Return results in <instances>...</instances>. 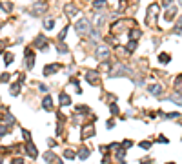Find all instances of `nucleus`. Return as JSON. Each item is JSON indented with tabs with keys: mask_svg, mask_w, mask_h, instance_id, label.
<instances>
[{
	"mask_svg": "<svg viewBox=\"0 0 182 164\" xmlns=\"http://www.w3.org/2000/svg\"><path fill=\"white\" fill-rule=\"evenodd\" d=\"M127 27H135V20L133 18H122V20H118L115 22V24L111 26V35H120V33H124V31Z\"/></svg>",
	"mask_w": 182,
	"mask_h": 164,
	"instance_id": "nucleus-1",
	"label": "nucleus"
},
{
	"mask_svg": "<svg viewBox=\"0 0 182 164\" xmlns=\"http://www.w3.org/2000/svg\"><path fill=\"white\" fill-rule=\"evenodd\" d=\"M157 15H158V4H151L146 11V26L157 27Z\"/></svg>",
	"mask_w": 182,
	"mask_h": 164,
	"instance_id": "nucleus-2",
	"label": "nucleus"
},
{
	"mask_svg": "<svg viewBox=\"0 0 182 164\" xmlns=\"http://www.w3.org/2000/svg\"><path fill=\"white\" fill-rule=\"evenodd\" d=\"M75 31H77L80 37H86V35H89L91 31H93V27H91V22L87 18H80L77 24H75Z\"/></svg>",
	"mask_w": 182,
	"mask_h": 164,
	"instance_id": "nucleus-3",
	"label": "nucleus"
},
{
	"mask_svg": "<svg viewBox=\"0 0 182 164\" xmlns=\"http://www.w3.org/2000/svg\"><path fill=\"white\" fill-rule=\"evenodd\" d=\"M46 7H48V6H46V2H36V4L31 7V15H33V17H40V15L46 11Z\"/></svg>",
	"mask_w": 182,
	"mask_h": 164,
	"instance_id": "nucleus-4",
	"label": "nucleus"
},
{
	"mask_svg": "<svg viewBox=\"0 0 182 164\" xmlns=\"http://www.w3.org/2000/svg\"><path fill=\"white\" fill-rule=\"evenodd\" d=\"M95 55H97L98 60H108V57H109V49L106 48V46H98L97 51H95Z\"/></svg>",
	"mask_w": 182,
	"mask_h": 164,
	"instance_id": "nucleus-5",
	"label": "nucleus"
},
{
	"mask_svg": "<svg viewBox=\"0 0 182 164\" xmlns=\"http://www.w3.org/2000/svg\"><path fill=\"white\" fill-rule=\"evenodd\" d=\"M33 66H35V53H33V49H26V68L27 69H33Z\"/></svg>",
	"mask_w": 182,
	"mask_h": 164,
	"instance_id": "nucleus-6",
	"label": "nucleus"
},
{
	"mask_svg": "<svg viewBox=\"0 0 182 164\" xmlns=\"http://www.w3.org/2000/svg\"><path fill=\"white\" fill-rule=\"evenodd\" d=\"M35 48H40V49H46L48 48V38H46L44 35H38L35 38Z\"/></svg>",
	"mask_w": 182,
	"mask_h": 164,
	"instance_id": "nucleus-7",
	"label": "nucleus"
},
{
	"mask_svg": "<svg viewBox=\"0 0 182 164\" xmlns=\"http://www.w3.org/2000/svg\"><path fill=\"white\" fill-rule=\"evenodd\" d=\"M86 79L91 82V84H97L98 82V71H95V69H87V73H86Z\"/></svg>",
	"mask_w": 182,
	"mask_h": 164,
	"instance_id": "nucleus-8",
	"label": "nucleus"
},
{
	"mask_svg": "<svg viewBox=\"0 0 182 164\" xmlns=\"http://www.w3.org/2000/svg\"><path fill=\"white\" fill-rule=\"evenodd\" d=\"M178 13V7H175V6H169L168 7V11H166V15H164V18L168 20V22H171L173 20V17Z\"/></svg>",
	"mask_w": 182,
	"mask_h": 164,
	"instance_id": "nucleus-9",
	"label": "nucleus"
},
{
	"mask_svg": "<svg viewBox=\"0 0 182 164\" xmlns=\"http://www.w3.org/2000/svg\"><path fill=\"white\" fill-rule=\"evenodd\" d=\"M95 135V128L93 124H87V126H84V129H82V137L87 139V137H93Z\"/></svg>",
	"mask_w": 182,
	"mask_h": 164,
	"instance_id": "nucleus-10",
	"label": "nucleus"
},
{
	"mask_svg": "<svg viewBox=\"0 0 182 164\" xmlns=\"http://www.w3.org/2000/svg\"><path fill=\"white\" fill-rule=\"evenodd\" d=\"M58 69H60V64H49V66L44 68V75H53L55 71H58Z\"/></svg>",
	"mask_w": 182,
	"mask_h": 164,
	"instance_id": "nucleus-11",
	"label": "nucleus"
},
{
	"mask_svg": "<svg viewBox=\"0 0 182 164\" xmlns=\"http://www.w3.org/2000/svg\"><path fill=\"white\" fill-rule=\"evenodd\" d=\"M64 13L67 15V17H73V15H77V6L66 4V6H64Z\"/></svg>",
	"mask_w": 182,
	"mask_h": 164,
	"instance_id": "nucleus-12",
	"label": "nucleus"
},
{
	"mask_svg": "<svg viewBox=\"0 0 182 164\" xmlns=\"http://www.w3.org/2000/svg\"><path fill=\"white\" fill-rule=\"evenodd\" d=\"M142 37V31L139 29V27H133L131 31H129V40H135L136 42V38H140Z\"/></svg>",
	"mask_w": 182,
	"mask_h": 164,
	"instance_id": "nucleus-13",
	"label": "nucleus"
},
{
	"mask_svg": "<svg viewBox=\"0 0 182 164\" xmlns=\"http://www.w3.org/2000/svg\"><path fill=\"white\" fill-rule=\"evenodd\" d=\"M26 150H27V153H29V155H31V157H33V159L36 157V155H38V151H36V148H35V144L31 142V140H29V142H27V146H26Z\"/></svg>",
	"mask_w": 182,
	"mask_h": 164,
	"instance_id": "nucleus-14",
	"label": "nucleus"
},
{
	"mask_svg": "<svg viewBox=\"0 0 182 164\" xmlns=\"http://www.w3.org/2000/svg\"><path fill=\"white\" fill-rule=\"evenodd\" d=\"M148 89H149V93H153V95H160V93H162V86L151 84V86H148Z\"/></svg>",
	"mask_w": 182,
	"mask_h": 164,
	"instance_id": "nucleus-15",
	"label": "nucleus"
},
{
	"mask_svg": "<svg viewBox=\"0 0 182 164\" xmlns=\"http://www.w3.org/2000/svg\"><path fill=\"white\" fill-rule=\"evenodd\" d=\"M129 69L124 68V66H118V69H115V73H111V77H122V75H127Z\"/></svg>",
	"mask_w": 182,
	"mask_h": 164,
	"instance_id": "nucleus-16",
	"label": "nucleus"
},
{
	"mask_svg": "<svg viewBox=\"0 0 182 164\" xmlns=\"http://www.w3.org/2000/svg\"><path fill=\"white\" fill-rule=\"evenodd\" d=\"M42 106H44V109H48V111H49V109L53 108V99H51V97H46L44 102H42Z\"/></svg>",
	"mask_w": 182,
	"mask_h": 164,
	"instance_id": "nucleus-17",
	"label": "nucleus"
},
{
	"mask_svg": "<svg viewBox=\"0 0 182 164\" xmlns=\"http://www.w3.org/2000/svg\"><path fill=\"white\" fill-rule=\"evenodd\" d=\"M60 104H62V106H69V104H71V99H69V95L62 93V95H60Z\"/></svg>",
	"mask_w": 182,
	"mask_h": 164,
	"instance_id": "nucleus-18",
	"label": "nucleus"
},
{
	"mask_svg": "<svg viewBox=\"0 0 182 164\" xmlns=\"http://www.w3.org/2000/svg\"><path fill=\"white\" fill-rule=\"evenodd\" d=\"M78 157H80L82 160H86V159L89 157V150H87V148H82V150L78 151Z\"/></svg>",
	"mask_w": 182,
	"mask_h": 164,
	"instance_id": "nucleus-19",
	"label": "nucleus"
},
{
	"mask_svg": "<svg viewBox=\"0 0 182 164\" xmlns=\"http://www.w3.org/2000/svg\"><path fill=\"white\" fill-rule=\"evenodd\" d=\"M57 51H58V53H67V46H66L64 42H58V44H57Z\"/></svg>",
	"mask_w": 182,
	"mask_h": 164,
	"instance_id": "nucleus-20",
	"label": "nucleus"
},
{
	"mask_svg": "<svg viewBox=\"0 0 182 164\" xmlns=\"http://www.w3.org/2000/svg\"><path fill=\"white\" fill-rule=\"evenodd\" d=\"M9 93H11V95H18V93H20V84H13Z\"/></svg>",
	"mask_w": 182,
	"mask_h": 164,
	"instance_id": "nucleus-21",
	"label": "nucleus"
},
{
	"mask_svg": "<svg viewBox=\"0 0 182 164\" xmlns=\"http://www.w3.org/2000/svg\"><path fill=\"white\" fill-rule=\"evenodd\" d=\"M93 7L95 9H102V7H106V0H97V2H93Z\"/></svg>",
	"mask_w": 182,
	"mask_h": 164,
	"instance_id": "nucleus-22",
	"label": "nucleus"
},
{
	"mask_svg": "<svg viewBox=\"0 0 182 164\" xmlns=\"http://www.w3.org/2000/svg\"><path fill=\"white\" fill-rule=\"evenodd\" d=\"M158 60H160V62H162V64H168V62H169L171 58H169V55H168V53H162V55H160V57H158Z\"/></svg>",
	"mask_w": 182,
	"mask_h": 164,
	"instance_id": "nucleus-23",
	"label": "nucleus"
},
{
	"mask_svg": "<svg viewBox=\"0 0 182 164\" xmlns=\"http://www.w3.org/2000/svg\"><path fill=\"white\" fill-rule=\"evenodd\" d=\"M67 31H69V29H67V27H64L62 31H60V35H58V38H57V40H58V42H62V40H64V38H66V35H67Z\"/></svg>",
	"mask_w": 182,
	"mask_h": 164,
	"instance_id": "nucleus-24",
	"label": "nucleus"
},
{
	"mask_svg": "<svg viewBox=\"0 0 182 164\" xmlns=\"http://www.w3.org/2000/svg\"><path fill=\"white\" fill-rule=\"evenodd\" d=\"M4 122L6 124H13L15 122V117L13 115H4Z\"/></svg>",
	"mask_w": 182,
	"mask_h": 164,
	"instance_id": "nucleus-25",
	"label": "nucleus"
},
{
	"mask_svg": "<svg viewBox=\"0 0 182 164\" xmlns=\"http://www.w3.org/2000/svg\"><path fill=\"white\" fill-rule=\"evenodd\" d=\"M64 157H66V159H75V151H73V150H66V151H64Z\"/></svg>",
	"mask_w": 182,
	"mask_h": 164,
	"instance_id": "nucleus-26",
	"label": "nucleus"
},
{
	"mask_svg": "<svg viewBox=\"0 0 182 164\" xmlns=\"http://www.w3.org/2000/svg\"><path fill=\"white\" fill-rule=\"evenodd\" d=\"M55 27V20L49 18V20H46V29H53Z\"/></svg>",
	"mask_w": 182,
	"mask_h": 164,
	"instance_id": "nucleus-27",
	"label": "nucleus"
},
{
	"mask_svg": "<svg viewBox=\"0 0 182 164\" xmlns=\"http://www.w3.org/2000/svg\"><path fill=\"white\" fill-rule=\"evenodd\" d=\"M140 148H142V150H149V148H151V142H149V140H142V142H140Z\"/></svg>",
	"mask_w": 182,
	"mask_h": 164,
	"instance_id": "nucleus-28",
	"label": "nucleus"
},
{
	"mask_svg": "<svg viewBox=\"0 0 182 164\" xmlns=\"http://www.w3.org/2000/svg\"><path fill=\"white\" fill-rule=\"evenodd\" d=\"M55 159H57V157H55L53 153H46V160H48L49 164H53V162H55Z\"/></svg>",
	"mask_w": 182,
	"mask_h": 164,
	"instance_id": "nucleus-29",
	"label": "nucleus"
},
{
	"mask_svg": "<svg viewBox=\"0 0 182 164\" xmlns=\"http://www.w3.org/2000/svg\"><path fill=\"white\" fill-rule=\"evenodd\" d=\"M0 6H2V7H4V11H7V13L13 9V4H11V2H6V4H0Z\"/></svg>",
	"mask_w": 182,
	"mask_h": 164,
	"instance_id": "nucleus-30",
	"label": "nucleus"
},
{
	"mask_svg": "<svg viewBox=\"0 0 182 164\" xmlns=\"http://www.w3.org/2000/svg\"><path fill=\"white\" fill-rule=\"evenodd\" d=\"M135 49H136V42L129 40V44H127V51H135Z\"/></svg>",
	"mask_w": 182,
	"mask_h": 164,
	"instance_id": "nucleus-31",
	"label": "nucleus"
},
{
	"mask_svg": "<svg viewBox=\"0 0 182 164\" xmlns=\"http://www.w3.org/2000/svg\"><path fill=\"white\" fill-rule=\"evenodd\" d=\"M126 6H127V0H120V6H118V13H122L126 9Z\"/></svg>",
	"mask_w": 182,
	"mask_h": 164,
	"instance_id": "nucleus-32",
	"label": "nucleus"
},
{
	"mask_svg": "<svg viewBox=\"0 0 182 164\" xmlns=\"http://www.w3.org/2000/svg\"><path fill=\"white\" fill-rule=\"evenodd\" d=\"M4 62H6L7 66H9L11 62H13V55H11V53H6V58H4Z\"/></svg>",
	"mask_w": 182,
	"mask_h": 164,
	"instance_id": "nucleus-33",
	"label": "nucleus"
},
{
	"mask_svg": "<svg viewBox=\"0 0 182 164\" xmlns=\"http://www.w3.org/2000/svg\"><path fill=\"white\" fill-rule=\"evenodd\" d=\"M6 133H7V128L4 126V124H0V137H4Z\"/></svg>",
	"mask_w": 182,
	"mask_h": 164,
	"instance_id": "nucleus-34",
	"label": "nucleus"
},
{
	"mask_svg": "<svg viewBox=\"0 0 182 164\" xmlns=\"http://www.w3.org/2000/svg\"><path fill=\"white\" fill-rule=\"evenodd\" d=\"M109 109H111V113H113V115H117V113H118V106H117V104H111V108H109Z\"/></svg>",
	"mask_w": 182,
	"mask_h": 164,
	"instance_id": "nucleus-35",
	"label": "nucleus"
},
{
	"mask_svg": "<svg viewBox=\"0 0 182 164\" xmlns=\"http://www.w3.org/2000/svg\"><path fill=\"white\" fill-rule=\"evenodd\" d=\"M178 115L180 113H168V115H166V119H178Z\"/></svg>",
	"mask_w": 182,
	"mask_h": 164,
	"instance_id": "nucleus-36",
	"label": "nucleus"
},
{
	"mask_svg": "<svg viewBox=\"0 0 182 164\" xmlns=\"http://www.w3.org/2000/svg\"><path fill=\"white\" fill-rule=\"evenodd\" d=\"M7 80H9V73H4L0 77V82H7Z\"/></svg>",
	"mask_w": 182,
	"mask_h": 164,
	"instance_id": "nucleus-37",
	"label": "nucleus"
},
{
	"mask_svg": "<svg viewBox=\"0 0 182 164\" xmlns=\"http://www.w3.org/2000/svg\"><path fill=\"white\" fill-rule=\"evenodd\" d=\"M13 164H24V159H18V157L13 159Z\"/></svg>",
	"mask_w": 182,
	"mask_h": 164,
	"instance_id": "nucleus-38",
	"label": "nucleus"
},
{
	"mask_svg": "<svg viewBox=\"0 0 182 164\" xmlns=\"http://www.w3.org/2000/svg\"><path fill=\"white\" fill-rule=\"evenodd\" d=\"M171 2H173V0H162V4H164L166 7H169V6H171Z\"/></svg>",
	"mask_w": 182,
	"mask_h": 164,
	"instance_id": "nucleus-39",
	"label": "nucleus"
},
{
	"mask_svg": "<svg viewBox=\"0 0 182 164\" xmlns=\"http://www.w3.org/2000/svg\"><path fill=\"white\" fill-rule=\"evenodd\" d=\"M48 144H49L51 148H55V146H57V144H55V140H53V139H49V140H48Z\"/></svg>",
	"mask_w": 182,
	"mask_h": 164,
	"instance_id": "nucleus-40",
	"label": "nucleus"
},
{
	"mask_svg": "<svg viewBox=\"0 0 182 164\" xmlns=\"http://www.w3.org/2000/svg\"><path fill=\"white\" fill-rule=\"evenodd\" d=\"M133 142H129V140H124V148H129Z\"/></svg>",
	"mask_w": 182,
	"mask_h": 164,
	"instance_id": "nucleus-41",
	"label": "nucleus"
},
{
	"mask_svg": "<svg viewBox=\"0 0 182 164\" xmlns=\"http://www.w3.org/2000/svg\"><path fill=\"white\" fill-rule=\"evenodd\" d=\"M4 48H6V42H4V40H0V51H2Z\"/></svg>",
	"mask_w": 182,
	"mask_h": 164,
	"instance_id": "nucleus-42",
	"label": "nucleus"
},
{
	"mask_svg": "<svg viewBox=\"0 0 182 164\" xmlns=\"http://www.w3.org/2000/svg\"><path fill=\"white\" fill-rule=\"evenodd\" d=\"M140 164H151V160H142Z\"/></svg>",
	"mask_w": 182,
	"mask_h": 164,
	"instance_id": "nucleus-43",
	"label": "nucleus"
},
{
	"mask_svg": "<svg viewBox=\"0 0 182 164\" xmlns=\"http://www.w3.org/2000/svg\"><path fill=\"white\" fill-rule=\"evenodd\" d=\"M0 164H2V159H0Z\"/></svg>",
	"mask_w": 182,
	"mask_h": 164,
	"instance_id": "nucleus-44",
	"label": "nucleus"
},
{
	"mask_svg": "<svg viewBox=\"0 0 182 164\" xmlns=\"http://www.w3.org/2000/svg\"><path fill=\"white\" fill-rule=\"evenodd\" d=\"M168 164H173V162H168Z\"/></svg>",
	"mask_w": 182,
	"mask_h": 164,
	"instance_id": "nucleus-45",
	"label": "nucleus"
}]
</instances>
